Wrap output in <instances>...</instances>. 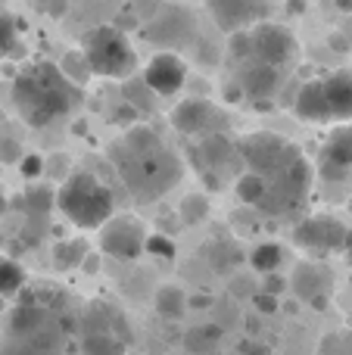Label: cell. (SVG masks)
<instances>
[{
    "label": "cell",
    "mask_w": 352,
    "mask_h": 355,
    "mask_svg": "<svg viewBox=\"0 0 352 355\" xmlns=\"http://www.w3.org/2000/svg\"><path fill=\"white\" fill-rule=\"evenodd\" d=\"M293 112H297V119H303V122H312V125L334 122V119H331L328 97H324L322 78H312V81H306V85L299 87L297 100H293Z\"/></svg>",
    "instance_id": "18"
},
{
    "label": "cell",
    "mask_w": 352,
    "mask_h": 355,
    "mask_svg": "<svg viewBox=\"0 0 352 355\" xmlns=\"http://www.w3.org/2000/svg\"><path fill=\"white\" fill-rule=\"evenodd\" d=\"M131 324L116 306L94 302L81 321V355H125L131 346Z\"/></svg>",
    "instance_id": "5"
},
{
    "label": "cell",
    "mask_w": 352,
    "mask_h": 355,
    "mask_svg": "<svg viewBox=\"0 0 352 355\" xmlns=\"http://www.w3.org/2000/svg\"><path fill=\"white\" fill-rule=\"evenodd\" d=\"M231 293H234L237 300H243V296H253V281H247V277H234V284H231Z\"/></svg>",
    "instance_id": "43"
},
{
    "label": "cell",
    "mask_w": 352,
    "mask_h": 355,
    "mask_svg": "<svg viewBox=\"0 0 352 355\" xmlns=\"http://www.w3.org/2000/svg\"><path fill=\"white\" fill-rule=\"evenodd\" d=\"M172 128L184 137H206L218 135L222 128V112L215 103H209L206 97H187L172 110Z\"/></svg>",
    "instance_id": "12"
},
{
    "label": "cell",
    "mask_w": 352,
    "mask_h": 355,
    "mask_svg": "<svg viewBox=\"0 0 352 355\" xmlns=\"http://www.w3.org/2000/svg\"><path fill=\"white\" fill-rule=\"evenodd\" d=\"M100 252L122 262H134L141 252H147V227L134 215H118L100 227Z\"/></svg>",
    "instance_id": "9"
},
{
    "label": "cell",
    "mask_w": 352,
    "mask_h": 355,
    "mask_svg": "<svg viewBox=\"0 0 352 355\" xmlns=\"http://www.w3.org/2000/svg\"><path fill=\"white\" fill-rule=\"evenodd\" d=\"M0 355H50V352L37 349V346L25 337H12V334H6V337L0 340Z\"/></svg>",
    "instance_id": "33"
},
{
    "label": "cell",
    "mask_w": 352,
    "mask_h": 355,
    "mask_svg": "<svg viewBox=\"0 0 352 355\" xmlns=\"http://www.w3.org/2000/svg\"><path fill=\"white\" fill-rule=\"evenodd\" d=\"M50 321L47 306L37 300H22L10 309V321H6V334L12 337H31Z\"/></svg>",
    "instance_id": "19"
},
{
    "label": "cell",
    "mask_w": 352,
    "mask_h": 355,
    "mask_svg": "<svg viewBox=\"0 0 352 355\" xmlns=\"http://www.w3.org/2000/svg\"><path fill=\"white\" fill-rule=\"evenodd\" d=\"M147 252L156 259H172L175 256V243L166 237V234H150L147 237Z\"/></svg>",
    "instance_id": "35"
},
{
    "label": "cell",
    "mask_w": 352,
    "mask_h": 355,
    "mask_svg": "<svg viewBox=\"0 0 352 355\" xmlns=\"http://www.w3.org/2000/svg\"><path fill=\"white\" fill-rule=\"evenodd\" d=\"M81 268H85L87 275H97V271H100V256H97V252H87L85 262H81Z\"/></svg>",
    "instance_id": "46"
},
{
    "label": "cell",
    "mask_w": 352,
    "mask_h": 355,
    "mask_svg": "<svg viewBox=\"0 0 352 355\" xmlns=\"http://www.w3.org/2000/svg\"><path fill=\"white\" fill-rule=\"evenodd\" d=\"M209 252H212V256H215V259H212V268H215V271H222V275H225V271H231V268H234L237 262H243L240 250H237V246H231V243H215Z\"/></svg>",
    "instance_id": "31"
},
{
    "label": "cell",
    "mask_w": 352,
    "mask_h": 355,
    "mask_svg": "<svg viewBox=\"0 0 352 355\" xmlns=\"http://www.w3.org/2000/svg\"><path fill=\"white\" fill-rule=\"evenodd\" d=\"M85 256H87V243H85L81 237H78V240H75V237L56 240V246H53V268H56V271L81 268Z\"/></svg>",
    "instance_id": "24"
},
{
    "label": "cell",
    "mask_w": 352,
    "mask_h": 355,
    "mask_svg": "<svg viewBox=\"0 0 352 355\" xmlns=\"http://www.w3.org/2000/svg\"><path fill=\"white\" fill-rule=\"evenodd\" d=\"M143 81L159 97H175L187 81V62L175 50H159L143 69Z\"/></svg>",
    "instance_id": "16"
},
{
    "label": "cell",
    "mask_w": 352,
    "mask_h": 355,
    "mask_svg": "<svg viewBox=\"0 0 352 355\" xmlns=\"http://www.w3.org/2000/svg\"><path fill=\"white\" fill-rule=\"evenodd\" d=\"M109 159L137 202H153L181 181V159L156 128L131 125L109 147Z\"/></svg>",
    "instance_id": "1"
},
{
    "label": "cell",
    "mask_w": 352,
    "mask_h": 355,
    "mask_svg": "<svg viewBox=\"0 0 352 355\" xmlns=\"http://www.w3.org/2000/svg\"><path fill=\"white\" fill-rule=\"evenodd\" d=\"M25 287V271L10 256H0V300L19 293Z\"/></svg>",
    "instance_id": "29"
},
{
    "label": "cell",
    "mask_w": 352,
    "mask_h": 355,
    "mask_svg": "<svg viewBox=\"0 0 352 355\" xmlns=\"http://www.w3.org/2000/svg\"><path fill=\"white\" fill-rule=\"evenodd\" d=\"M337 3V10H343V12H352V0H334Z\"/></svg>",
    "instance_id": "48"
},
{
    "label": "cell",
    "mask_w": 352,
    "mask_h": 355,
    "mask_svg": "<svg viewBox=\"0 0 352 355\" xmlns=\"http://www.w3.org/2000/svg\"><path fill=\"white\" fill-rule=\"evenodd\" d=\"M209 200H206L203 193H187L184 200L178 202V218H181V225H187V227H197V225H203L206 218H209Z\"/></svg>",
    "instance_id": "25"
},
{
    "label": "cell",
    "mask_w": 352,
    "mask_h": 355,
    "mask_svg": "<svg viewBox=\"0 0 352 355\" xmlns=\"http://www.w3.org/2000/svg\"><path fill=\"white\" fill-rule=\"evenodd\" d=\"M6 212V193H3V187H0V215Z\"/></svg>",
    "instance_id": "49"
},
{
    "label": "cell",
    "mask_w": 352,
    "mask_h": 355,
    "mask_svg": "<svg viewBox=\"0 0 352 355\" xmlns=\"http://www.w3.org/2000/svg\"><path fill=\"white\" fill-rule=\"evenodd\" d=\"M253 309L259 315H274L281 309V302H278V296L265 293V290H256V293H253Z\"/></svg>",
    "instance_id": "39"
},
{
    "label": "cell",
    "mask_w": 352,
    "mask_h": 355,
    "mask_svg": "<svg viewBox=\"0 0 352 355\" xmlns=\"http://www.w3.org/2000/svg\"><path fill=\"white\" fill-rule=\"evenodd\" d=\"M318 175L328 184L352 181V125H340L318 150Z\"/></svg>",
    "instance_id": "11"
},
{
    "label": "cell",
    "mask_w": 352,
    "mask_h": 355,
    "mask_svg": "<svg viewBox=\"0 0 352 355\" xmlns=\"http://www.w3.org/2000/svg\"><path fill=\"white\" fill-rule=\"evenodd\" d=\"M212 22L222 31L234 35V31L253 28V25L268 19V3L265 0H206Z\"/></svg>",
    "instance_id": "13"
},
{
    "label": "cell",
    "mask_w": 352,
    "mask_h": 355,
    "mask_svg": "<svg viewBox=\"0 0 352 355\" xmlns=\"http://www.w3.org/2000/svg\"><path fill=\"white\" fill-rule=\"evenodd\" d=\"M237 150H240V159L249 172H259L265 178L284 172L290 162H297L303 156L297 144H290L281 135H272V131H253V135L240 137Z\"/></svg>",
    "instance_id": "6"
},
{
    "label": "cell",
    "mask_w": 352,
    "mask_h": 355,
    "mask_svg": "<svg viewBox=\"0 0 352 355\" xmlns=\"http://www.w3.org/2000/svg\"><path fill=\"white\" fill-rule=\"evenodd\" d=\"M225 340V327L215 321H206V324H193L181 334V343L191 355H212L218 349V343Z\"/></svg>",
    "instance_id": "21"
},
{
    "label": "cell",
    "mask_w": 352,
    "mask_h": 355,
    "mask_svg": "<svg viewBox=\"0 0 352 355\" xmlns=\"http://www.w3.org/2000/svg\"><path fill=\"white\" fill-rule=\"evenodd\" d=\"M343 256L346 262H352V231H346V240H343Z\"/></svg>",
    "instance_id": "47"
},
{
    "label": "cell",
    "mask_w": 352,
    "mask_h": 355,
    "mask_svg": "<svg viewBox=\"0 0 352 355\" xmlns=\"http://www.w3.org/2000/svg\"><path fill=\"white\" fill-rule=\"evenodd\" d=\"M19 47V25L10 12H0V62L12 56Z\"/></svg>",
    "instance_id": "30"
},
{
    "label": "cell",
    "mask_w": 352,
    "mask_h": 355,
    "mask_svg": "<svg viewBox=\"0 0 352 355\" xmlns=\"http://www.w3.org/2000/svg\"><path fill=\"white\" fill-rule=\"evenodd\" d=\"M81 50H85L87 62H91L94 75L100 78H131L137 69V53L131 47L128 35L118 25H97V28L85 31L81 37Z\"/></svg>",
    "instance_id": "4"
},
{
    "label": "cell",
    "mask_w": 352,
    "mask_h": 355,
    "mask_svg": "<svg viewBox=\"0 0 352 355\" xmlns=\"http://www.w3.org/2000/svg\"><path fill=\"white\" fill-rule=\"evenodd\" d=\"M234 190H237V200H240L243 206L259 209L262 200H265V193H268V178L247 168V172H240L234 178Z\"/></svg>",
    "instance_id": "23"
},
{
    "label": "cell",
    "mask_w": 352,
    "mask_h": 355,
    "mask_svg": "<svg viewBox=\"0 0 352 355\" xmlns=\"http://www.w3.org/2000/svg\"><path fill=\"white\" fill-rule=\"evenodd\" d=\"M290 287L293 293H297L299 302H309L312 309H318V312H324L331 302L328 296V275H324L322 268H318L315 262H297V268H293V277H290Z\"/></svg>",
    "instance_id": "17"
},
{
    "label": "cell",
    "mask_w": 352,
    "mask_h": 355,
    "mask_svg": "<svg viewBox=\"0 0 352 355\" xmlns=\"http://www.w3.org/2000/svg\"><path fill=\"white\" fill-rule=\"evenodd\" d=\"M19 168H22V178H28V181H35V178H41L47 172V159L37 153H25L22 162H19Z\"/></svg>",
    "instance_id": "36"
},
{
    "label": "cell",
    "mask_w": 352,
    "mask_h": 355,
    "mask_svg": "<svg viewBox=\"0 0 352 355\" xmlns=\"http://www.w3.org/2000/svg\"><path fill=\"white\" fill-rule=\"evenodd\" d=\"M287 287H290V281H287V277H281L278 271H272V275H262V287L259 290H265V293L281 296Z\"/></svg>",
    "instance_id": "40"
},
{
    "label": "cell",
    "mask_w": 352,
    "mask_h": 355,
    "mask_svg": "<svg viewBox=\"0 0 352 355\" xmlns=\"http://www.w3.org/2000/svg\"><path fill=\"white\" fill-rule=\"evenodd\" d=\"M349 324H352V321H349Z\"/></svg>",
    "instance_id": "50"
},
{
    "label": "cell",
    "mask_w": 352,
    "mask_h": 355,
    "mask_svg": "<svg viewBox=\"0 0 352 355\" xmlns=\"http://www.w3.org/2000/svg\"><path fill=\"white\" fill-rule=\"evenodd\" d=\"M228 56L234 62H243V60H249V56H253V37H249V28L228 35Z\"/></svg>",
    "instance_id": "32"
},
{
    "label": "cell",
    "mask_w": 352,
    "mask_h": 355,
    "mask_svg": "<svg viewBox=\"0 0 352 355\" xmlns=\"http://www.w3.org/2000/svg\"><path fill=\"white\" fill-rule=\"evenodd\" d=\"M56 206V193H50L47 187H31L28 193H25V209H28V218L35 221H47L50 209Z\"/></svg>",
    "instance_id": "28"
},
{
    "label": "cell",
    "mask_w": 352,
    "mask_h": 355,
    "mask_svg": "<svg viewBox=\"0 0 352 355\" xmlns=\"http://www.w3.org/2000/svg\"><path fill=\"white\" fill-rule=\"evenodd\" d=\"M22 144L16 137H0V162L3 166H12V162H22Z\"/></svg>",
    "instance_id": "37"
},
{
    "label": "cell",
    "mask_w": 352,
    "mask_h": 355,
    "mask_svg": "<svg viewBox=\"0 0 352 355\" xmlns=\"http://www.w3.org/2000/svg\"><path fill=\"white\" fill-rule=\"evenodd\" d=\"M237 85H240L243 97L247 100H256V103H265L272 100L274 94L281 91L284 85V69L278 66H268V62H259V60H243L237 62Z\"/></svg>",
    "instance_id": "14"
},
{
    "label": "cell",
    "mask_w": 352,
    "mask_h": 355,
    "mask_svg": "<svg viewBox=\"0 0 352 355\" xmlns=\"http://www.w3.org/2000/svg\"><path fill=\"white\" fill-rule=\"evenodd\" d=\"M240 355H272V346L262 343L259 337H249L240 343Z\"/></svg>",
    "instance_id": "41"
},
{
    "label": "cell",
    "mask_w": 352,
    "mask_h": 355,
    "mask_svg": "<svg viewBox=\"0 0 352 355\" xmlns=\"http://www.w3.org/2000/svg\"><path fill=\"white\" fill-rule=\"evenodd\" d=\"M47 175L53 178V181H66L69 175H72V166H69V156L66 153H56V156H50L47 159Z\"/></svg>",
    "instance_id": "38"
},
{
    "label": "cell",
    "mask_w": 352,
    "mask_h": 355,
    "mask_svg": "<svg viewBox=\"0 0 352 355\" xmlns=\"http://www.w3.org/2000/svg\"><path fill=\"white\" fill-rule=\"evenodd\" d=\"M56 209L81 231H97L116 212L112 190L91 172H72L56 190Z\"/></svg>",
    "instance_id": "3"
},
{
    "label": "cell",
    "mask_w": 352,
    "mask_h": 355,
    "mask_svg": "<svg viewBox=\"0 0 352 355\" xmlns=\"http://www.w3.org/2000/svg\"><path fill=\"white\" fill-rule=\"evenodd\" d=\"M122 94H125V103H131L134 110H153V100L143 97V94H153L147 81H128L122 87Z\"/></svg>",
    "instance_id": "34"
},
{
    "label": "cell",
    "mask_w": 352,
    "mask_h": 355,
    "mask_svg": "<svg viewBox=\"0 0 352 355\" xmlns=\"http://www.w3.org/2000/svg\"><path fill=\"white\" fill-rule=\"evenodd\" d=\"M60 69L66 72V78H69V81H75L78 87H85L87 81L94 78V69H91V62H87V56H85V50H81V47L62 56Z\"/></svg>",
    "instance_id": "27"
},
{
    "label": "cell",
    "mask_w": 352,
    "mask_h": 355,
    "mask_svg": "<svg viewBox=\"0 0 352 355\" xmlns=\"http://www.w3.org/2000/svg\"><path fill=\"white\" fill-rule=\"evenodd\" d=\"M249 37H253V60L268 62V66H278V69H284V72L299 53L297 35H293L287 25L268 22V19L259 25H253V28H249Z\"/></svg>",
    "instance_id": "8"
},
{
    "label": "cell",
    "mask_w": 352,
    "mask_h": 355,
    "mask_svg": "<svg viewBox=\"0 0 352 355\" xmlns=\"http://www.w3.org/2000/svg\"><path fill=\"white\" fill-rule=\"evenodd\" d=\"M281 262H284V250H281L278 243H259L253 252H249V268L259 271V275L278 271Z\"/></svg>",
    "instance_id": "26"
},
{
    "label": "cell",
    "mask_w": 352,
    "mask_h": 355,
    "mask_svg": "<svg viewBox=\"0 0 352 355\" xmlns=\"http://www.w3.org/2000/svg\"><path fill=\"white\" fill-rule=\"evenodd\" d=\"M187 306H191V309H200V312H206V309L215 306V300H212L209 293H197V296H191V300H187Z\"/></svg>",
    "instance_id": "44"
},
{
    "label": "cell",
    "mask_w": 352,
    "mask_h": 355,
    "mask_svg": "<svg viewBox=\"0 0 352 355\" xmlns=\"http://www.w3.org/2000/svg\"><path fill=\"white\" fill-rule=\"evenodd\" d=\"M243 327H247L249 337H259L262 334V321H259V312H249L247 318H243Z\"/></svg>",
    "instance_id": "45"
},
{
    "label": "cell",
    "mask_w": 352,
    "mask_h": 355,
    "mask_svg": "<svg viewBox=\"0 0 352 355\" xmlns=\"http://www.w3.org/2000/svg\"><path fill=\"white\" fill-rule=\"evenodd\" d=\"M322 85H324L328 106H331V119H334V122H346V119H352V72L340 69V72L322 78Z\"/></svg>",
    "instance_id": "20"
},
{
    "label": "cell",
    "mask_w": 352,
    "mask_h": 355,
    "mask_svg": "<svg viewBox=\"0 0 352 355\" xmlns=\"http://www.w3.org/2000/svg\"><path fill=\"white\" fill-rule=\"evenodd\" d=\"M193 153H197V168H203V175H209L212 181H215V187H222L215 175H228V172H234L237 166H243L237 144L228 141L222 131H218V135L200 137V144H197Z\"/></svg>",
    "instance_id": "15"
},
{
    "label": "cell",
    "mask_w": 352,
    "mask_h": 355,
    "mask_svg": "<svg viewBox=\"0 0 352 355\" xmlns=\"http://www.w3.org/2000/svg\"><path fill=\"white\" fill-rule=\"evenodd\" d=\"M41 6H44V12H50V16H66V10H69V0H41Z\"/></svg>",
    "instance_id": "42"
},
{
    "label": "cell",
    "mask_w": 352,
    "mask_h": 355,
    "mask_svg": "<svg viewBox=\"0 0 352 355\" xmlns=\"http://www.w3.org/2000/svg\"><path fill=\"white\" fill-rule=\"evenodd\" d=\"M346 231L349 227L343 225V221H337L334 215H312V218L297 225L293 243L303 252H312V256H331V252L343 250Z\"/></svg>",
    "instance_id": "10"
},
{
    "label": "cell",
    "mask_w": 352,
    "mask_h": 355,
    "mask_svg": "<svg viewBox=\"0 0 352 355\" xmlns=\"http://www.w3.org/2000/svg\"><path fill=\"white\" fill-rule=\"evenodd\" d=\"M153 309L162 321H178L191 306H187V293L178 284H162L153 293Z\"/></svg>",
    "instance_id": "22"
},
{
    "label": "cell",
    "mask_w": 352,
    "mask_h": 355,
    "mask_svg": "<svg viewBox=\"0 0 352 355\" xmlns=\"http://www.w3.org/2000/svg\"><path fill=\"white\" fill-rule=\"evenodd\" d=\"M81 103V87L66 78L60 66L47 60L28 62L22 72L12 78V106L19 119L31 128H47V125L66 119Z\"/></svg>",
    "instance_id": "2"
},
{
    "label": "cell",
    "mask_w": 352,
    "mask_h": 355,
    "mask_svg": "<svg viewBox=\"0 0 352 355\" xmlns=\"http://www.w3.org/2000/svg\"><path fill=\"white\" fill-rule=\"evenodd\" d=\"M143 37L150 44H156L159 50H178L184 44H193V37H197V19L181 3L162 6L150 19V25H143Z\"/></svg>",
    "instance_id": "7"
}]
</instances>
